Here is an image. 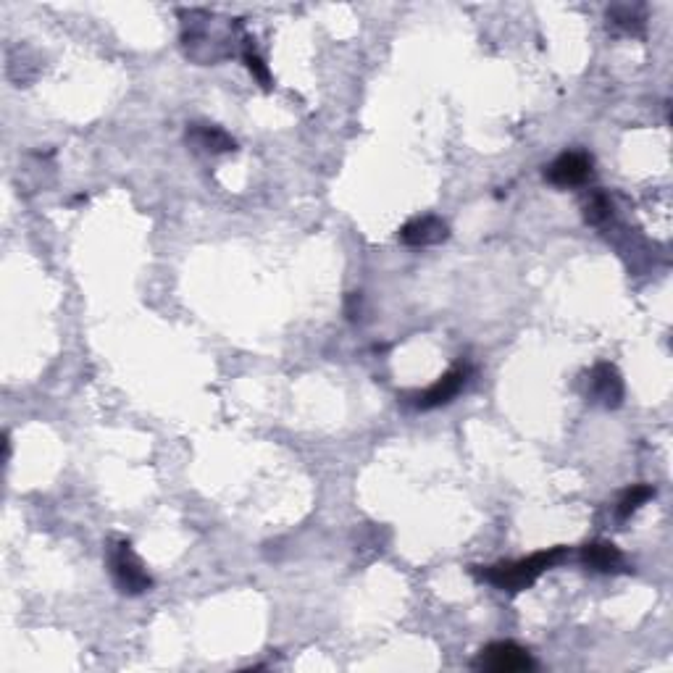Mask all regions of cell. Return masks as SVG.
I'll return each mask as SVG.
<instances>
[{
    "mask_svg": "<svg viewBox=\"0 0 673 673\" xmlns=\"http://www.w3.org/2000/svg\"><path fill=\"white\" fill-rule=\"evenodd\" d=\"M563 558H566V547H550V550L534 553L529 558L511 560V563H495V566H487L484 571H474V574L482 581L495 584L497 589H505V592H524L545 571L558 566Z\"/></svg>",
    "mask_w": 673,
    "mask_h": 673,
    "instance_id": "1",
    "label": "cell"
},
{
    "mask_svg": "<svg viewBox=\"0 0 673 673\" xmlns=\"http://www.w3.org/2000/svg\"><path fill=\"white\" fill-rule=\"evenodd\" d=\"M108 566H111V576H114L116 587L124 595H142L153 587V579L142 566V560L137 558L135 550L129 542H114L108 547Z\"/></svg>",
    "mask_w": 673,
    "mask_h": 673,
    "instance_id": "2",
    "label": "cell"
},
{
    "mask_svg": "<svg viewBox=\"0 0 673 673\" xmlns=\"http://www.w3.org/2000/svg\"><path fill=\"white\" fill-rule=\"evenodd\" d=\"M474 668L489 673H521L537 668L534 658L516 642H492L479 652Z\"/></svg>",
    "mask_w": 673,
    "mask_h": 673,
    "instance_id": "3",
    "label": "cell"
},
{
    "mask_svg": "<svg viewBox=\"0 0 673 673\" xmlns=\"http://www.w3.org/2000/svg\"><path fill=\"white\" fill-rule=\"evenodd\" d=\"M592 166H595V161L589 153L571 150V153H563L547 166L545 177L555 187H579L592 177Z\"/></svg>",
    "mask_w": 673,
    "mask_h": 673,
    "instance_id": "4",
    "label": "cell"
},
{
    "mask_svg": "<svg viewBox=\"0 0 673 673\" xmlns=\"http://www.w3.org/2000/svg\"><path fill=\"white\" fill-rule=\"evenodd\" d=\"M589 397L603 408H618L624 403V379H621L616 366L597 363L592 369V376H589Z\"/></svg>",
    "mask_w": 673,
    "mask_h": 673,
    "instance_id": "5",
    "label": "cell"
},
{
    "mask_svg": "<svg viewBox=\"0 0 673 673\" xmlns=\"http://www.w3.org/2000/svg\"><path fill=\"white\" fill-rule=\"evenodd\" d=\"M450 237V227L447 221L440 216H418V219L408 221L400 229V242L408 248H429V245H440Z\"/></svg>",
    "mask_w": 673,
    "mask_h": 673,
    "instance_id": "6",
    "label": "cell"
},
{
    "mask_svg": "<svg viewBox=\"0 0 673 673\" xmlns=\"http://www.w3.org/2000/svg\"><path fill=\"white\" fill-rule=\"evenodd\" d=\"M468 379V369L466 366H455V369L447 371L445 376H440L437 382L429 387V390H424L421 395H416V408H421V411H432V408H440V405H447L450 400H453L458 392L463 390V384H466Z\"/></svg>",
    "mask_w": 673,
    "mask_h": 673,
    "instance_id": "7",
    "label": "cell"
},
{
    "mask_svg": "<svg viewBox=\"0 0 673 673\" xmlns=\"http://www.w3.org/2000/svg\"><path fill=\"white\" fill-rule=\"evenodd\" d=\"M187 142H190L195 150H203V153H229V150H237V142L234 137H229L224 129L211 127V124H192L187 129Z\"/></svg>",
    "mask_w": 673,
    "mask_h": 673,
    "instance_id": "8",
    "label": "cell"
},
{
    "mask_svg": "<svg viewBox=\"0 0 673 673\" xmlns=\"http://www.w3.org/2000/svg\"><path fill=\"white\" fill-rule=\"evenodd\" d=\"M581 563L592 571L610 574V571L624 568V553L613 542H589L581 547Z\"/></svg>",
    "mask_w": 673,
    "mask_h": 673,
    "instance_id": "9",
    "label": "cell"
},
{
    "mask_svg": "<svg viewBox=\"0 0 673 673\" xmlns=\"http://www.w3.org/2000/svg\"><path fill=\"white\" fill-rule=\"evenodd\" d=\"M650 497H655V489H652L650 484H634V487H629L624 492V497L618 500V508H616L618 518H621V521L631 518L639 511V508H642V505L647 503V500H650Z\"/></svg>",
    "mask_w": 673,
    "mask_h": 673,
    "instance_id": "10",
    "label": "cell"
},
{
    "mask_svg": "<svg viewBox=\"0 0 673 673\" xmlns=\"http://www.w3.org/2000/svg\"><path fill=\"white\" fill-rule=\"evenodd\" d=\"M608 22L613 27H621L624 32H637L645 24V16L639 6H613L608 11Z\"/></svg>",
    "mask_w": 673,
    "mask_h": 673,
    "instance_id": "11",
    "label": "cell"
},
{
    "mask_svg": "<svg viewBox=\"0 0 673 673\" xmlns=\"http://www.w3.org/2000/svg\"><path fill=\"white\" fill-rule=\"evenodd\" d=\"M610 213H613V203H610L608 195H605V192H595V195L589 198L587 208H584V219L597 227V224H603V221L610 219Z\"/></svg>",
    "mask_w": 673,
    "mask_h": 673,
    "instance_id": "12",
    "label": "cell"
},
{
    "mask_svg": "<svg viewBox=\"0 0 673 673\" xmlns=\"http://www.w3.org/2000/svg\"><path fill=\"white\" fill-rule=\"evenodd\" d=\"M242 61H245V66H248L250 74H253V77H256L263 87L271 85L269 66L263 64L261 56H256V53H250V50H245V53H242Z\"/></svg>",
    "mask_w": 673,
    "mask_h": 673,
    "instance_id": "13",
    "label": "cell"
}]
</instances>
